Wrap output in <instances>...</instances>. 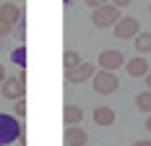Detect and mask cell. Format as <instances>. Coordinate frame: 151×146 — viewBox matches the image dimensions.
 I'll return each instance as SVG.
<instances>
[{
    "instance_id": "9",
    "label": "cell",
    "mask_w": 151,
    "mask_h": 146,
    "mask_svg": "<svg viewBox=\"0 0 151 146\" xmlns=\"http://www.w3.org/2000/svg\"><path fill=\"white\" fill-rule=\"evenodd\" d=\"M86 144H89V136L83 128H78V125L65 128V146H86Z\"/></svg>"
},
{
    "instance_id": "4",
    "label": "cell",
    "mask_w": 151,
    "mask_h": 146,
    "mask_svg": "<svg viewBox=\"0 0 151 146\" xmlns=\"http://www.w3.org/2000/svg\"><path fill=\"white\" fill-rule=\"evenodd\" d=\"M117 18H120V8H115L112 3L99 5V8H94V11H91V21H94V26H99V29L115 26V24H117Z\"/></svg>"
},
{
    "instance_id": "19",
    "label": "cell",
    "mask_w": 151,
    "mask_h": 146,
    "mask_svg": "<svg viewBox=\"0 0 151 146\" xmlns=\"http://www.w3.org/2000/svg\"><path fill=\"white\" fill-rule=\"evenodd\" d=\"M86 5L94 11V8H99V5H107V0H86Z\"/></svg>"
},
{
    "instance_id": "13",
    "label": "cell",
    "mask_w": 151,
    "mask_h": 146,
    "mask_svg": "<svg viewBox=\"0 0 151 146\" xmlns=\"http://www.w3.org/2000/svg\"><path fill=\"white\" fill-rule=\"evenodd\" d=\"M133 39H136V50L138 52H141V55H146V52H151V31H138L136 37H133Z\"/></svg>"
},
{
    "instance_id": "6",
    "label": "cell",
    "mask_w": 151,
    "mask_h": 146,
    "mask_svg": "<svg viewBox=\"0 0 151 146\" xmlns=\"http://www.w3.org/2000/svg\"><path fill=\"white\" fill-rule=\"evenodd\" d=\"M96 65L104 68V71H117V68L125 65V55H122L120 50H102V52H99V60H96Z\"/></svg>"
},
{
    "instance_id": "10",
    "label": "cell",
    "mask_w": 151,
    "mask_h": 146,
    "mask_svg": "<svg viewBox=\"0 0 151 146\" xmlns=\"http://www.w3.org/2000/svg\"><path fill=\"white\" fill-rule=\"evenodd\" d=\"M91 117H94V123H96V125H102V128L115 125V120H117V115H115V110H112V107H96V110L91 112Z\"/></svg>"
},
{
    "instance_id": "15",
    "label": "cell",
    "mask_w": 151,
    "mask_h": 146,
    "mask_svg": "<svg viewBox=\"0 0 151 146\" xmlns=\"http://www.w3.org/2000/svg\"><path fill=\"white\" fill-rule=\"evenodd\" d=\"M81 63V55L76 52V50H68L65 55H63V65H65V71H70V68H76Z\"/></svg>"
},
{
    "instance_id": "11",
    "label": "cell",
    "mask_w": 151,
    "mask_h": 146,
    "mask_svg": "<svg viewBox=\"0 0 151 146\" xmlns=\"http://www.w3.org/2000/svg\"><path fill=\"white\" fill-rule=\"evenodd\" d=\"M63 120H65V125H78V123L83 120V110H81L78 104H65Z\"/></svg>"
},
{
    "instance_id": "5",
    "label": "cell",
    "mask_w": 151,
    "mask_h": 146,
    "mask_svg": "<svg viewBox=\"0 0 151 146\" xmlns=\"http://www.w3.org/2000/svg\"><path fill=\"white\" fill-rule=\"evenodd\" d=\"M138 31H141V21L136 16H120L117 24H115V37L117 39H133Z\"/></svg>"
},
{
    "instance_id": "18",
    "label": "cell",
    "mask_w": 151,
    "mask_h": 146,
    "mask_svg": "<svg viewBox=\"0 0 151 146\" xmlns=\"http://www.w3.org/2000/svg\"><path fill=\"white\" fill-rule=\"evenodd\" d=\"M13 112H16V117H24V115H26V102H24V99H16Z\"/></svg>"
},
{
    "instance_id": "26",
    "label": "cell",
    "mask_w": 151,
    "mask_h": 146,
    "mask_svg": "<svg viewBox=\"0 0 151 146\" xmlns=\"http://www.w3.org/2000/svg\"><path fill=\"white\" fill-rule=\"evenodd\" d=\"M149 13H151V5H149Z\"/></svg>"
},
{
    "instance_id": "8",
    "label": "cell",
    "mask_w": 151,
    "mask_h": 146,
    "mask_svg": "<svg viewBox=\"0 0 151 146\" xmlns=\"http://www.w3.org/2000/svg\"><path fill=\"white\" fill-rule=\"evenodd\" d=\"M125 71H128V76H130V78H143L151 68H149V60L143 58V55H136V58L125 60Z\"/></svg>"
},
{
    "instance_id": "14",
    "label": "cell",
    "mask_w": 151,
    "mask_h": 146,
    "mask_svg": "<svg viewBox=\"0 0 151 146\" xmlns=\"http://www.w3.org/2000/svg\"><path fill=\"white\" fill-rule=\"evenodd\" d=\"M136 107L141 110V112L151 115V91H149V89L141 91V94H136Z\"/></svg>"
},
{
    "instance_id": "25",
    "label": "cell",
    "mask_w": 151,
    "mask_h": 146,
    "mask_svg": "<svg viewBox=\"0 0 151 146\" xmlns=\"http://www.w3.org/2000/svg\"><path fill=\"white\" fill-rule=\"evenodd\" d=\"M65 3H73V0H65Z\"/></svg>"
},
{
    "instance_id": "7",
    "label": "cell",
    "mask_w": 151,
    "mask_h": 146,
    "mask_svg": "<svg viewBox=\"0 0 151 146\" xmlns=\"http://www.w3.org/2000/svg\"><path fill=\"white\" fill-rule=\"evenodd\" d=\"M94 73H96V63H83V60H81L76 68L65 71V78H68L70 84H83V81H89Z\"/></svg>"
},
{
    "instance_id": "3",
    "label": "cell",
    "mask_w": 151,
    "mask_h": 146,
    "mask_svg": "<svg viewBox=\"0 0 151 146\" xmlns=\"http://www.w3.org/2000/svg\"><path fill=\"white\" fill-rule=\"evenodd\" d=\"M0 91L5 99H24L26 94V76L18 73V76H5V81L0 84Z\"/></svg>"
},
{
    "instance_id": "20",
    "label": "cell",
    "mask_w": 151,
    "mask_h": 146,
    "mask_svg": "<svg viewBox=\"0 0 151 146\" xmlns=\"http://www.w3.org/2000/svg\"><path fill=\"white\" fill-rule=\"evenodd\" d=\"M130 3H133V0H112L115 8H125V5H130Z\"/></svg>"
},
{
    "instance_id": "16",
    "label": "cell",
    "mask_w": 151,
    "mask_h": 146,
    "mask_svg": "<svg viewBox=\"0 0 151 146\" xmlns=\"http://www.w3.org/2000/svg\"><path fill=\"white\" fill-rule=\"evenodd\" d=\"M11 58H13V63H18V65L24 68V65H26V47H18V50H13V55H11Z\"/></svg>"
},
{
    "instance_id": "17",
    "label": "cell",
    "mask_w": 151,
    "mask_h": 146,
    "mask_svg": "<svg viewBox=\"0 0 151 146\" xmlns=\"http://www.w3.org/2000/svg\"><path fill=\"white\" fill-rule=\"evenodd\" d=\"M11 31H13V24L5 21V18H0V37H8Z\"/></svg>"
},
{
    "instance_id": "12",
    "label": "cell",
    "mask_w": 151,
    "mask_h": 146,
    "mask_svg": "<svg viewBox=\"0 0 151 146\" xmlns=\"http://www.w3.org/2000/svg\"><path fill=\"white\" fill-rule=\"evenodd\" d=\"M0 18L16 24V21H21V8H18L16 3H3V5H0Z\"/></svg>"
},
{
    "instance_id": "1",
    "label": "cell",
    "mask_w": 151,
    "mask_h": 146,
    "mask_svg": "<svg viewBox=\"0 0 151 146\" xmlns=\"http://www.w3.org/2000/svg\"><path fill=\"white\" fill-rule=\"evenodd\" d=\"M91 86H94L96 94L107 97V94H115V91L120 89V81H117L115 71H104V68H99V71L91 76Z\"/></svg>"
},
{
    "instance_id": "23",
    "label": "cell",
    "mask_w": 151,
    "mask_h": 146,
    "mask_svg": "<svg viewBox=\"0 0 151 146\" xmlns=\"http://www.w3.org/2000/svg\"><path fill=\"white\" fill-rule=\"evenodd\" d=\"M146 131L151 133V115H146Z\"/></svg>"
},
{
    "instance_id": "22",
    "label": "cell",
    "mask_w": 151,
    "mask_h": 146,
    "mask_svg": "<svg viewBox=\"0 0 151 146\" xmlns=\"http://www.w3.org/2000/svg\"><path fill=\"white\" fill-rule=\"evenodd\" d=\"M5 81V68H3V63H0V84Z\"/></svg>"
},
{
    "instance_id": "2",
    "label": "cell",
    "mask_w": 151,
    "mask_h": 146,
    "mask_svg": "<svg viewBox=\"0 0 151 146\" xmlns=\"http://www.w3.org/2000/svg\"><path fill=\"white\" fill-rule=\"evenodd\" d=\"M21 133H24V128H21L18 117L0 112V146H8V144H13V141H18Z\"/></svg>"
},
{
    "instance_id": "21",
    "label": "cell",
    "mask_w": 151,
    "mask_h": 146,
    "mask_svg": "<svg viewBox=\"0 0 151 146\" xmlns=\"http://www.w3.org/2000/svg\"><path fill=\"white\" fill-rule=\"evenodd\" d=\"M143 78H146V86H149V91H151V71L146 73V76H143Z\"/></svg>"
},
{
    "instance_id": "24",
    "label": "cell",
    "mask_w": 151,
    "mask_h": 146,
    "mask_svg": "<svg viewBox=\"0 0 151 146\" xmlns=\"http://www.w3.org/2000/svg\"><path fill=\"white\" fill-rule=\"evenodd\" d=\"M133 146H151V141H136Z\"/></svg>"
}]
</instances>
